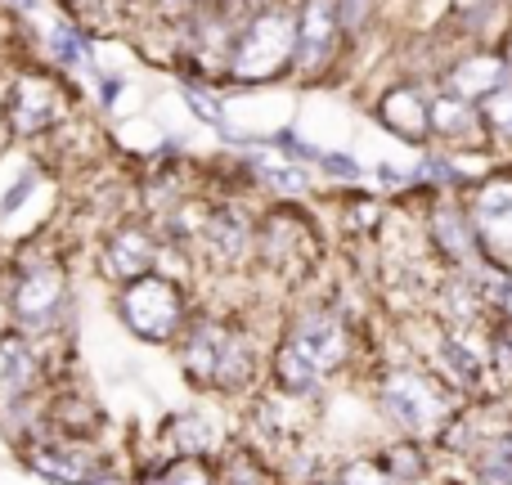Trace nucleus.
<instances>
[{
  "mask_svg": "<svg viewBox=\"0 0 512 485\" xmlns=\"http://www.w3.org/2000/svg\"><path fill=\"white\" fill-rule=\"evenodd\" d=\"M499 50H504V59H508V68H512V23H508V32H504V41H499Z\"/></svg>",
  "mask_w": 512,
  "mask_h": 485,
  "instance_id": "7c9ffc66",
  "label": "nucleus"
},
{
  "mask_svg": "<svg viewBox=\"0 0 512 485\" xmlns=\"http://www.w3.org/2000/svg\"><path fill=\"white\" fill-rule=\"evenodd\" d=\"M270 270H301L319 256V225L297 198H274L261 216H256V247Z\"/></svg>",
  "mask_w": 512,
  "mask_h": 485,
  "instance_id": "20e7f679",
  "label": "nucleus"
},
{
  "mask_svg": "<svg viewBox=\"0 0 512 485\" xmlns=\"http://www.w3.org/2000/svg\"><path fill=\"white\" fill-rule=\"evenodd\" d=\"M486 355H490V369L504 382H512V319H499L495 324V333H490V342H486Z\"/></svg>",
  "mask_w": 512,
  "mask_h": 485,
  "instance_id": "bb28decb",
  "label": "nucleus"
},
{
  "mask_svg": "<svg viewBox=\"0 0 512 485\" xmlns=\"http://www.w3.org/2000/svg\"><path fill=\"white\" fill-rule=\"evenodd\" d=\"M378 400L387 409V418L409 436H432V432H445L450 423V405H445V391L436 387L427 373L418 369H396L382 378L378 387Z\"/></svg>",
  "mask_w": 512,
  "mask_h": 485,
  "instance_id": "39448f33",
  "label": "nucleus"
},
{
  "mask_svg": "<svg viewBox=\"0 0 512 485\" xmlns=\"http://www.w3.org/2000/svg\"><path fill=\"white\" fill-rule=\"evenodd\" d=\"M158 256H162V239L153 225L122 221L108 230L104 247H99V270L113 283H131V279H140V274L158 270Z\"/></svg>",
  "mask_w": 512,
  "mask_h": 485,
  "instance_id": "ddd939ff",
  "label": "nucleus"
},
{
  "mask_svg": "<svg viewBox=\"0 0 512 485\" xmlns=\"http://www.w3.org/2000/svg\"><path fill=\"white\" fill-rule=\"evenodd\" d=\"M216 485H270V472L252 450H230L216 472Z\"/></svg>",
  "mask_w": 512,
  "mask_h": 485,
  "instance_id": "4be33fe9",
  "label": "nucleus"
},
{
  "mask_svg": "<svg viewBox=\"0 0 512 485\" xmlns=\"http://www.w3.org/2000/svg\"><path fill=\"white\" fill-rule=\"evenodd\" d=\"M463 207H468L477 239L486 256L504 261L512 252V167H490L463 189Z\"/></svg>",
  "mask_w": 512,
  "mask_h": 485,
  "instance_id": "0eeeda50",
  "label": "nucleus"
},
{
  "mask_svg": "<svg viewBox=\"0 0 512 485\" xmlns=\"http://www.w3.org/2000/svg\"><path fill=\"white\" fill-rule=\"evenodd\" d=\"M382 5L387 0H337V14H342V32L346 41H364V36L373 32V23L382 18Z\"/></svg>",
  "mask_w": 512,
  "mask_h": 485,
  "instance_id": "5701e85b",
  "label": "nucleus"
},
{
  "mask_svg": "<svg viewBox=\"0 0 512 485\" xmlns=\"http://www.w3.org/2000/svg\"><path fill=\"white\" fill-rule=\"evenodd\" d=\"M427 243L441 256L450 270H468L486 256V247L477 239V225H472L463 194H441L432 198V212H427Z\"/></svg>",
  "mask_w": 512,
  "mask_h": 485,
  "instance_id": "9b49d317",
  "label": "nucleus"
},
{
  "mask_svg": "<svg viewBox=\"0 0 512 485\" xmlns=\"http://www.w3.org/2000/svg\"><path fill=\"white\" fill-rule=\"evenodd\" d=\"M477 113H481V131H486V149L512 153V81L490 90L477 104Z\"/></svg>",
  "mask_w": 512,
  "mask_h": 485,
  "instance_id": "aec40b11",
  "label": "nucleus"
},
{
  "mask_svg": "<svg viewBox=\"0 0 512 485\" xmlns=\"http://www.w3.org/2000/svg\"><path fill=\"white\" fill-rule=\"evenodd\" d=\"M198 243L225 265H243L256 247V216L239 198H212L203 203V221H198Z\"/></svg>",
  "mask_w": 512,
  "mask_h": 485,
  "instance_id": "f8f14e48",
  "label": "nucleus"
},
{
  "mask_svg": "<svg viewBox=\"0 0 512 485\" xmlns=\"http://www.w3.org/2000/svg\"><path fill=\"white\" fill-rule=\"evenodd\" d=\"M292 54H297L292 0H270V5L252 9L248 23L239 27L230 54H225L221 86H234V90L279 86V81L292 77Z\"/></svg>",
  "mask_w": 512,
  "mask_h": 485,
  "instance_id": "f257e3e1",
  "label": "nucleus"
},
{
  "mask_svg": "<svg viewBox=\"0 0 512 485\" xmlns=\"http://www.w3.org/2000/svg\"><path fill=\"white\" fill-rule=\"evenodd\" d=\"M5 135L18 144H41L72 122V77L59 68H27L5 86L0 99Z\"/></svg>",
  "mask_w": 512,
  "mask_h": 485,
  "instance_id": "f03ea898",
  "label": "nucleus"
},
{
  "mask_svg": "<svg viewBox=\"0 0 512 485\" xmlns=\"http://www.w3.org/2000/svg\"><path fill=\"white\" fill-rule=\"evenodd\" d=\"M194 5H198V0H149V9L162 18V23H176V18H185Z\"/></svg>",
  "mask_w": 512,
  "mask_h": 485,
  "instance_id": "c756f323",
  "label": "nucleus"
},
{
  "mask_svg": "<svg viewBox=\"0 0 512 485\" xmlns=\"http://www.w3.org/2000/svg\"><path fill=\"white\" fill-rule=\"evenodd\" d=\"M68 301V270L59 261H27L9 292V310L23 328H50Z\"/></svg>",
  "mask_w": 512,
  "mask_h": 485,
  "instance_id": "1a4fd4ad",
  "label": "nucleus"
},
{
  "mask_svg": "<svg viewBox=\"0 0 512 485\" xmlns=\"http://www.w3.org/2000/svg\"><path fill=\"white\" fill-rule=\"evenodd\" d=\"M149 485H216V472L203 463V454H180Z\"/></svg>",
  "mask_w": 512,
  "mask_h": 485,
  "instance_id": "b1692460",
  "label": "nucleus"
},
{
  "mask_svg": "<svg viewBox=\"0 0 512 485\" xmlns=\"http://www.w3.org/2000/svg\"><path fill=\"white\" fill-rule=\"evenodd\" d=\"M117 315L144 342H171L185 328V288L176 279H167V274L149 270L140 279L122 283Z\"/></svg>",
  "mask_w": 512,
  "mask_h": 485,
  "instance_id": "7ed1b4c3",
  "label": "nucleus"
},
{
  "mask_svg": "<svg viewBox=\"0 0 512 485\" xmlns=\"http://www.w3.org/2000/svg\"><path fill=\"white\" fill-rule=\"evenodd\" d=\"M427 99H432V90H427L423 81L400 77V81H391V86H382L378 95H373V122H378L387 135H396L400 144L423 149V144H432Z\"/></svg>",
  "mask_w": 512,
  "mask_h": 485,
  "instance_id": "9d476101",
  "label": "nucleus"
},
{
  "mask_svg": "<svg viewBox=\"0 0 512 485\" xmlns=\"http://www.w3.org/2000/svg\"><path fill=\"white\" fill-rule=\"evenodd\" d=\"M342 485H405L400 477H391L382 463H373V459H360V463H351V468L342 472Z\"/></svg>",
  "mask_w": 512,
  "mask_h": 485,
  "instance_id": "c85d7f7f",
  "label": "nucleus"
},
{
  "mask_svg": "<svg viewBox=\"0 0 512 485\" xmlns=\"http://www.w3.org/2000/svg\"><path fill=\"white\" fill-rule=\"evenodd\" d=\"M512 81V68L504 59V50L499 45H454L450 54H445V63L436 68V86L441 90H454V95L472 99V104H481V99L490 95V90L508 86Z\"/></svg>",
  "mask_w": 512,
  "mask_h": 485,
  "instance_id": "6e6552de",
  "label": "nucleus"
},
{
  "mask_svg": "<svg viewBox=\"0 0 512 485\" xmlns=\"http://www.w3.org/2000/svg\"><path fill=\"white\" fill-rule=\"evenodd\" d=\"M283 342L297 346L324 378L346 360V324L333 315V310H306V315H297Z\"/></svg>",
  "mask_w": 512,
  "mask_h": 485,
  "instance_id": "2eb2a0df",
  "label": "nucleus"
},
{
  "mask_svg": "<svg viewBox=\"0 0 512 485\" xmlns=\"http://www.w3.org/2000/svg\"><path fill=\"white\" fill-rule=\"evenodd\" d=\"M477 481L481 485H512V450L504 441H495L477 459Z\"/></svg>",
  "mask_w": 512,
  "mask_h": 485,
  "instance_id": "a878e982",
  "label": "nucleus"
},
{
  "mask_svg": "<svg viewBox=\"0 0 512 485\" xmlns=\"http://www.w3.org/2000/svg\"><path fill=\"white\" fill-rule=\"evenodd\" d=\"M486 369H490V355L481 346H472L463 337V328H450L441 337V373L454 382L459 391H477L486 382Z\"/></svg>",
  "mask_w": 512,
  "mask_h": 485,
  "instance_id": "a211bd4d",
  "label": "nucleus"
},
{
  "mask_svg": "<svg viewBox=\"0 0 512 485\" xmlns=\"http://www.w3.org/2000/svg\"><path fill=\"white\" fill-rule=\"evenodd\" d=\"M378 463L391 472V477H400V481H409V477H418V472H423V454H418L414 445H391Z\"/></svg>",
  "mask_w": 512,
  "mask_h": 485,
  "instance_id": "cd10ccee",
  "label": "nucleus"
},
{
  "mask_svg": "<svg viewBox=\"0 0 512 485\" xmlns=\"http://www.w3.org/2000/svg\"><path fill=\"white\" fill-rule=\"evenodd\" d=\"M504 445H508V450H512V432H508V436H504Z\"/></svg>",
  "mask_w": 512,
  "mask_h": 485,
  "instance_id": "2f4dec72",
  "label": "nucleus"
},
{
  "mask_svg": "<svg viewBox=\"0 0 512 485\" xmlns=\"http://www.w3.org/2000/svg\"><path fill=\"white\" fill-rule=\"evenodd\" d=\"M167 436L180 454H203L207 445H212V427H207V418H198V414L176 418V423L167 427Z\"/></svg>",
  "mask_w": 512,
  "mask_h": 485,
  "instance_id": "393cba45",
  "label": "nucleus"
},
{
  "mask_svg": "<svg viewBox=\"0 0 512 485\" xmlns=\"http://www.w3.org/2000/svg\"><path fill=\"white\" fill-rule=\"evenodd\" d=\"M319 378H324V373H319L315 364H310L292 342H283L279 351H274V382H279L283 391H292V396H306V391L319 387Z\"/></svg>",
  "mask_w": 512,
  "mask_h": 485,
  "instance_id": "412c9836",
  "label": "nucleus"
},
{
  "mask_svg": "<svg viewBox=\"0 0 512 485\" xmlns=\"http://www.w3.org/2000/svg\"><path fill=\"white\" fill-rule=\"evenodd\" d=\"M292 18H297V54H292V77L297 81H319L333 72L337 54L346 50L342 14L337 0H292Z\"/></svg>",
  "mask_w": 512,
  "mask_h": 485,
  "instance_id": "423d86ee",
  "label": "nucleus"
},
{
  "mask_svg": "<svg viewBox=\"0 0 512 485\" xmlns=\"http://www.w3.org/2000/svg\"><path fill=\"white\" fill-rule=\"evenodd\" d=\"M41 378V360L23 337H0V409L18 405Z\"/></svg>",
  "mask_w": 512,
  "mask_h": 485,
  "instance_id": "f3484780",
  "label": "nucleus"
},
{
  "mask_svg": "<svg viewBox=\"0 0 512 485\" xmlns=\"http://www.w3.org/2000/svg\"><path fill=\"white\" fill-rule=\"evenodd\" d=\"M230 328L234 324H225V319H198L185 333L180 355H185V373L194 387H216V369H221V351L230 342Z\"/></svg>",
  "mask_w": 512,
  "mask_h": 485,
  "instance_id": "dca6fc26",
  "label": "nucleus"
},
{
  "mask_svg": "<svg viewBox=\"0 0 512 485\" xmlns=\"http://www.w3.org/2000/svg\"><path fill=\"white\" fill-rule=\"evenodd\" d=\"M427 122H432V144L454 153H481L486 149V131H481V113L472 99L454 95V90H432L427 99Z\"/></svg>",
  "mask_w": 512,
  "mask_h": 485,
  "instance_id": "4468645a",
  "label": "nucleus"
},
{
  "mask_svg": "<svg viewBox=\"0 0 512 485\" xmlns=\"http://www.w3.org/2000/svg\"><path fill=\"white\" fill-rule=\"evenodd\" d=\"M27 463H32L36 472H45L50 481H72V485H104L99 477L104 472L99 468H90L86 459H77V454H63V450H54V445H45V450H32L27 454Z\"/></svg>",
  "mask_w": 512,
  "mask_h": 485,
  "instance_id": "6ab92c4d",
  "label": "nucleus"
}]
</instances>
